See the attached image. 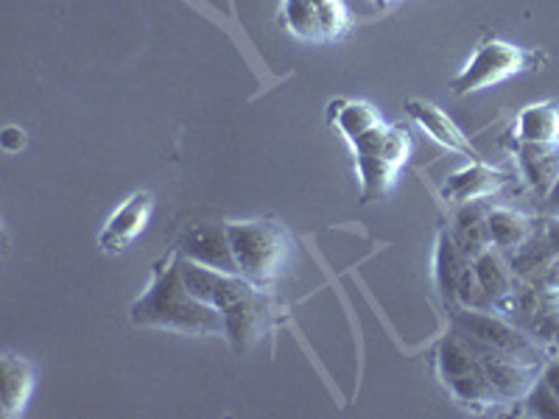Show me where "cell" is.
<instances>
[{
    "label": "cell",
    "instance_id": "cell-1",
    "mask_svg": "<svg viewBox=\"0 0 559 419\" xmlns=\"http://www.w3.org/2000/svg\"><path fill=\"white\" fill-rule=\"evenodd\" d=\"M138 327L185 333V336H224V313L204 306L185 286L177 266V252L154 266L152 283L129 308Z\"/></svg>",
    "mask_w": 559,
    "mask_h": 419
},
{
    "label": "cell",
    "instance_id": "cell-2",
    "mask_svg": "<svg viewBox=\"0 0 559 419\" xmlns=\"http://www.w3.org/2000/svg\"><path fill=\"white\" fill-rule=\"evenodd\" d=\"M437 372L439 381L445 383L453 400L473 411H489V408L501 406V397L492 388L487 378V369L478 361V356L467 347L456 331L445 336L437 347Z\"/></svg>",
    "mask_w": 559,
    "mask_h": 419
},
{
    "label": "cell",
    "instance_id": "cell-3",
    "mask_svg": "<svg viewBox=\"0 0 559 419\" xmlns=\"http://www.w3.org/2000/svg\"><path fill=\"white\" fill-rule=\"evenodd\" d=\"M227 236L236 252L238 272L258 288L269 286L288 258L286 229L258 218V222H229Z\"/></svg>",
    "mask_w": 559,
    "mask_h": 419
},
{
    "label": "cell",
    "instance_id": "cell-4",
    "mask_svg": "<svg viewBox=\"0 0 559 419\" xmlns=\"http://www.w3.org/2000/svg\"><path fill=\"white\" fill-rule=\"evenodd\" d=\"M453 331L484 347L496 349L501 356L515 358L521 363H546V352L523 327H518L512 319L498 311H471V308H456L453 313Z\"/></svg>",
    "mask_w": 559,
    "mask_h": 419
},
{
    "label": "cell",
    "instance_id": "cell-5",
    "mask_svg": "<svg viewBox=\"0 0 559 419\" xmlns=\"http://www.w3.org/2000/svg\"><path fill=\"white\" fill-rule=\"evenodd\" d=\"M534 53L523 51L518 45L507 43V39H484L476 48L473 59L464 64V70L451 82L453 96H471V93H481L487 87L507 82L509 76H515L521 70L528 68Z\"/></svg>",
    "mask_w": 559,
    "mask_h": 419
},
{
    "label": "cell",
    "instance_id": "cell-6",
    "mask_svg": "<svg viewBox=\"0 0 559 419\" xmlns=\"http://www.w3.org/2000/svg\"><path fill=\"white\" fill-rule=\"evenodd\" d=\"M177 266L185 279V286H188V291H191L197 299H202L204 306L216 308V311L222 313L258 291V286L249 283L243 274H227V272H218V268L202 266V263L191 261V258H182L179 252H177Z\"/></svg>",
    "mask_w": 559,
    "mask_h": 419
},
{
    "label": "cell",
    "instance_id": "cell-7",
    "mask_svg": "<svg viewBox=\"0 0 559 419\" xmlns=\"http://www.w3.org/2000/svg\"><path fill=\"white\" fill-rule=\"evenodd\" d=\"M462 336V333H459ZM464 342H467V347L473 349L478 356V361L484 363V369H487V378L489 383H492V388L498 392V397H501L503 403H512V400H523L528 394V388L537 383V378H540V369L537 363H521L515 361V358L509 356H501V352H496V349L484 347V344L473 342V338L462 336Z\"/></svg>",
    "mask_w": 559,
    "mask_h": 419
},
{
    "label": "cell",
    "instance_id": "cell-8",
    "mask_svg": "<svg viewBox=\"0 0 559 419\" xmlns=\"http://www.w3.org/2000/svg\"><path fill=\"white\" fill-rule=\"evenodd\" d=\"M177 252L182 258L202 263V266L218 268V272L227 274H241L227 236V224H193L179 236Z\"/></svg>",
    "mask_w": 559,
    "mask_h": 419
},
{
    "label": "cell",
    "instance_id": "cell-9",
    "mask_svg": "<svg viewBox=\"0 0 559 419\" xmlns=\"http://www.w3.org/2000/svg\"><path fill=\"white\" fill-rule=\"evenodd\" d=\"M154 213L152 193H134L129 196L121 207L115 210L112 216L104 224L102 236H98V249L104 254H121L143 236V229L148 227V218Z\"/></svg>",
    "mask_w": 559,
    "mask_h": 419
},
{
    "label": "cell",
    "instance_id": "cell-10",
    "mask_svg": "<svg viewBox=\"0 0 559 419\" xmlns=\"http://www.w3.org/2000/svg\"><path fill=\"white\" fill-rule=\"evenodd\" d=\"M269 327V299L263 297L261 288L252 297L241 299L238 306L224 311V336L233 344L236 352H247L263 331Z\"/></svg>",
    "mask_w": 559,
    "mask_h": 419
},
{
    "label": "cell",
    "instance_id": "cell-11",
    "mask_svg": "<svg viewBox=\"0 0 559 419\" xmlns=\"http://www.w3.org/2000/svg\"><path fill=\"white\" fill-rule=\"evenodd\" d=\"M503 184H507V177L501 171L487 168L484 163H473V166L448 177V182L442 184V196L453 204L481 202V199H489Z\"/></svg>",
    "mask_w": 559,
    "mask_h": 419
},
{
    "label": "cell",
    "instance_id": "cell-12",
    "mask_svg": "<svg viewBox=\"0 0 559 419\" xmlns=\"http://www.w3.org/2000/svg\"><path fill=\"white\" fill-rule=\"evenodd\" d=\"M406 112L423 132L431 134V140H437L439 146H445L448 152L478 157V154L473 152L471 143H467V137H464L462 129H459L439 107H433V104L428 101H419V98H408Z\"/></svg>",
    "mask_w": 559,
    "mask_h": 419
},
{
    "label": "cell",
    "instance_id": "cell-13",
    "mask_svg": "<svg viewBox=\"0 0 559 419\" xmlns=\"http://www.w3.org/2000/svg\"><path fill=\"white\" fill-rule=\"evenodd\" d=\"M518 163L528 188L546 199L559 177V143H518Z\"/></svg>",
    "mask_w": 559,
    "mask_h": 419
},
{
    "label": "cell",
    "instance_id": "cell-14",
    "mask_svg": "<svg viewBox=\"0 0 559 419\" xmlns=\"http://www.w3.org/2000/svg\"><path fill=\"white\" fill-rule=\"evenodd\" d=\"M471 263L473 261L459 247L451 229H442L437 241V254H433V279H437V291L445 299V306H456L459 277Z\"/></svg>",
    "mask_w": 559,
    "mask_h": 419
},
{
    "label": "cell",
    "instance_id": "cell-15",
    "mask_svg": "<svg viewBox=\"0 0 559 419\" xmlns=\"http://www.w3.org/2000/svg\"><path fill=\"white\" fill-rule=\"evenodd\" d=\"M489 204L484 202H467L459 204L456 216H453V238L459 241V247L464 249V254L476 261L478 254L492 249V241H489Z\"/></svg>",
    "mask_w": 559,
    "mask_h": 419
},
{
    "label": "cell",
    "instance_id": "cell-16",
    "mask_svg": "<svg viewBox=\"0 0 559 419\" xmlns=\"http://www.w3.org/2000/svg\"><path fill=\"white\" fill-rule=\"evenodd\" d=\"M0 375H3V417H20L26 411L34 392V367L26 358L3 352L0 358Z\"/></svg>",
    "mask_w": 559,
    "mask_h": 419
},
{
    "label": "cell",
    "instance_id": "cell-17",
    "mask_svg": "<svg viewBox=\"0 0 559 419\" xmlns=\"http://www.w3.org/2000/svg\"><path fill=\"white\" fill-rule=\"evenodd\" d=\"M507 261L521 283H534V279L540 277L557 261V254H554L551 243H548L546 232H543V222L534 224L526 241L518 243L512 252H507Z\"/></svg>",
    "mask_w": 559,
    "mask_h": 419
},
{
    "label": "cell",
    "instance_id": "cell-18",
    "mask_svg": "<svg viewBox=\"0 0 559 419\" xmlns=\"http://www.w3.org/2000/svg\"><path fill=\"white\" fill-rule=\"evenodd\" d=\"M518 143H559V104H528L515 123Z\"/></svg>",
    "mask_w": 559,
    "mask_h": 419
},
{
    "label": "cell",
    "instance_id": "cell-19",
    "mask_svg": "<svg viewBox=\"0 0 559 419\" xmlns=\"http://www.w3.org/2000/svg\"><path fill=\"white\" fill-rule=\"evenodd\" d=\"M473 268H476L487 297L492 299V308H496L503 297H509V294L515 291L518 283H521V279L515 277V272H512V266H509L507 254L498 252L496 247L478 254L476 261H473Z\"/></svg>",
    "mask_w": 559,
    "mask_h": 419
},
{
    "label": "cell",
    "instance_id": "cell-20",
    "mask_svg": "<svg viewBox=\"0 0 559 419\" xmlns=\"http://www.w3.org/2000/svg\"><path fill=\"white\" fill-rule=\"evenodd\" d=\"M489 241L498 252H512L518 243H523L528 238V232L534 229V222L518 210H509V207H492L489 204Z\"/></svg>",
    "mask_w": 559,
    "mask_h": 419
},
{
    "label": "cell",
    "instance_id": "cell-21",
    "mask_svg": "<svg viewBox=\"0 0 559 419\" xmlns=\"http://www.w3.org/2000/svg\"><path fill=\"white\" fill-rule=\"evenodd\" d=\"M328 121L353 143V140L361 137L364 132L378 127V123H381V115H378V109L367 101H347V98H338V101H333L331 107H328Z\"/></svg>",
    "mask_w": 559,
    "mask_h": 419
},
{
    "label": "cell",
    "instance_id": "cell-22",
    "mask_svg": "<svg viewBox=\"0 0 559 419\" xmlns=\"http://www.w3.org/2000/svg\"><path fill=\"white\" fill-rule=\"evenodd\" d=\"M528 336L540 344L546 356L559 352V291H540V302L528 322Z\"/></svg>",
    "mask_w": 559,
    "mask_h": 419
},
{
    "label": "cell",
    "instance_id": "cell-23",
    "mask_svg": "<svg viewBox=\"0 0 559 419\" xmlns=\"http://www.w3.org/2000/svg\"><path fill=\"white\" fill-rule=\"evenodd\" d=\"M358 179H361V202H378V199L386 196L392 191L394 177L401 168L386 163L383 157H356Z\"/></svg>",
    "mask_w": 559,
    "mask_h": 419
},
{
    "label": "cell",
    "instance_id": "cell-24",
    "mask_svg": "<svg viewBox=\"0 0 559 419\" xmlns=\"http://www.w3.org/2000/svg\"><path fill=\"white\" fill-rule=\"evenodd\" d=\"M280 23H283L286 32H292L297 39H306V43H324L322 23H319V14L317 9H313L311 0H283Z\"/></svg>",
    "mask_w": 559,
    "mask_h": 419
},
{
    "label": "cell",
    "instance_id": "cell-25",
    "mask_svg": "<svg viewBox=\"0 0 559 419\" xmlns=\"http://www.w3.org/2000/svg\"><path fill=\"white\" fill-rule=\"evenodd\" d=\"M456 308H471V311H492V299L484 291L481 279H478L473 263L462 272L456 286Z\"/></svg>",
    "mask_w": 559,
    "mask_h": 419
},
{
    "label": "cell",
    "instance_id": "cell-26",
    "mask_svg": "<svg viewBox=\"0 0 559 419\" xmlns=\"http://www.w3.org/2000/svg\"><path fill=\"white\" fill-rule=\"evenodd\" d=\"M311 3L319 14V23H322L324 43H328V39L342 37L344 28H347V23H349V14H347V7H344V0H311Z\"/></svg>",
    "mask_w": 559,
    "mask_h": 419
},
{
    "label": "cell",
    "instance_id": "cell-27",
    "mask_svg": "<svg viewBox=\"0 0 559 419\" xmlns=\"http://www.w3.org/2000/svg\"><path fill=\"white\" fill-rule=\"evenodd\" d=\"M523 408H526L528 417H540V419H559V397L546 386V383L537 378L528 394L523 397Z\"/></svg>",
    "mask_w": 559,
    "mask_h": 419
},
{
    "label": "cell",
    "instance_id": "cell-28",
    "mask_svg": "<svg viewBox=\"0 0 559 419\" xmlns=\"http://www.w3.org/2000/svg\"><path fill=\"white\" fill-rule=\"evenodd\" d=\"M408 154H412V140H408L406 129L389 127L386 129V137H383L381 157L386 159V163H392V166L401 168L403 163H406V159H408Z\"/></svg>",
    "mask_w": 559,
    "mask_h": 419
},
{
    "label": "cell",
    "instance_id": "cell-29",
    "mask_svg": "<svg viewBox=\"0 0 559 419\" xmlns=\"http://www.w3.org/2000/svg\"><path fill=\"white\" fill-rule=\"evenodd\" d=\"M386 129L383 123L372 127L369 132H364L361 137L353 140V148H356V157H381L383 137H386Z\"/></svg>",
    "mask_w": 559,
    "mask_h": 419
},
{
    "label": "cell",
    "instance_id": "cell-30",
    "mask_svg": "<svg viewBox=\"0 0 559 419\" xmlns=\"http://www.w3.org/2000/svg\"><path fill=\"white\" fill-rule=\"evenodd\" d=\"M26 132L20 127H7L3 129V134H0V146H3V152L7 154H20L23 148H26Z\"/></svg>",
    "mask_w": 559,
    "mask_h": 419
},
{
    "label": "cell",
    "instance_id": "cell-31",
    "mask_svg": "<svg viewBox=\"0 0 559 419\" xmlns=\"http://www.w3.org/2000/svg\"><path fill=\"white\" fill-rule=\"evenodd\" d=\"M540 381L546 383V386L551 388V392L557 394V397H559V358H557V356H554L551 361L543 363V369H540Z\"/></svg>",
    "mask_w": 559,
    "mask_h": 419
},
{
    "label": "cell",
    "instance_id": "cell-32",
    "mask_svg": "<svg viewBox=\"0 0 559 419\" xmlns=\"http://www.w3.org/2000/svg\"><path fill=\"white\" fill-rule=\"evenodd\" d=\"M543 232H546V238H548V243H551L554 254L559 258V213L543 218Z\"/></svg>",
    "mask_w": 559,
    "mask_h": 419
},
{
    "label": "cell",
    "instance_id": "cell-33",
    "mask_svg": "<svg viewBox=\"0 0 559 419\" xmlns=\"http://www.w3.org/2000/svg\"><path fill=\"white\" fill-rule=\"evenodd\" d=\"M546 204H548V210H554V213H559V177H557V182L551 184V191H548Z\"/></svg>",
    "mask_w": 559,
    "mask_h": 419
},
{
    "label": "cell",
    "instance_id": "cell-34",
    "mask_svg": "<svg viewBox=\"0 0 559 419\" xmlns=\"http://www.w3.org/2000/svg\"><path fill=\"white\" fill-rule=\"evenodd\" d=\"M378 3H392V0H378Z\"/></svg>",
    "mask_w": 559,
    "mask_h": 419
},
{
    "label": "cell",
    "instance_id": "cell-35",
    "mask_svg": "<svg viewBox=\"0 0 559 419\" xmlns=\"http://www.w3.org/2000/svg\"><path fill=\"white\" fill-rule=\"evenodd\" d=\"M557 358H559V352H557Z\"/></svg>",
    "mask_w": 559,
    "mask_h": 419
}]
</instances>
